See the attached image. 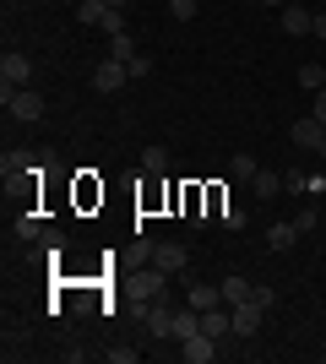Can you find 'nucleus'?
Here are the masks:
<instances>
[{
    "label": "nucleus",
    "mask_w": 326,
    "mask_h": 364,
    "mask_svg": "<svg viewBox=\"0 0 326 364\" xmlns=\"http://www.w3.org/2000/svg\"><path fill=\"white\" fill-rule=\"evenodd\" d=\"M261 316H266V310L256 299L234 304V337H256V332H261Z\"/></svg>",
    "instance_id": "obj_8"
},
{
    "label": "nucleus",
    "mask_w": 326,
    "mask_h": 364,
    "mask_svg": "<svg viewBox=\"0 0 326 364\" xmlns=\"http://www.w3.org/2000/svg\"><path fill=\"white\" fill-rule=\"evenodd\" d=\"M125 71H131V82H141V76L153 71V60H147V55H131V60H125Z\"/></svg>",
    "instance_id": "obj_25"
},
{
    "label": "nucleus",
    "mask_w": 326,
    "mask_h": 364,
    "mask_svg": "<svg viewBox=\"0 0 326 364\" xmlns=\"http://www.w3.org/2000/svg\"><path fill=\"white\" fill-rule=\"evenodd\" d=\"M16 234H22V240H38V234H44V218H38V213H22V218H16Z\"/></svg>",
    "instance_id": "obj_22"
},
{
    "label": "nucleus",
    "mask_w": 326,
    "mask_h": 364,
    "mask_svg": "<svg viewBox=\"0 0 326 364\" xmlns=\"http://www.w3.org/2000/svg\"><path fill=\"white\" fill-rule=\"evenodd\" d=\"M77 16L87 22V28H98V22L109 16V6H104V0H82V6H77Z\"/></svg>",
    "instance_id": "obj_20"
},
{
    "label": "nucleus",
    "mask_w": 326,
    "mask_h": 364,
    "mask_svg": "<svg viewBox=\"0 0 326 364\" xmlns=\"http://www.w3.org/2000/svg\"><path fill=\"white\" fill-rule=\"evenodd\" d=\"M141 321H147V332H153V337H174V310H169V299H147V304H141Z\"/></svg>",
    "instance_id": "obj_3"
},
{
    "label": "nucleus",
    "mask_w": 326,
    "mask_h": 364,
    "mask_svg": "<svg viewBox=\"0 0 326 364\" xmlns=\"http://www.w3.org/2000/svg\"><path fill=\"white\" fill-rule=\"evenodd\" d=\"M261 168H256V158L250 152H234V164H229V180H256Z\"/></svg>",
    "instance_id": "obj_19"
},
{
    "label": "nucleus",
    "mask_w": 326,
    "mask_h": 364,
    "mask_svg": "<svg viewBox=\"0 0 326 364\" xmlns=\"http://www.w3.org/2000/svg\"><path fill=\"white\" fill-rule=\"evenodd\" d=\"M283 185H288V180H283V174H272V168H261V174L250 180V191H256V196H261V201H272V196H278V191H283Z\"/></svg>",
    "instance_id": "obj_16"
},
{
    "label": "nucleus",
    "mask_w": 326,
    "mask_h": 364,
    "mask_svg": "<svg viewBox=\"0 0 326 364\" xmlns=\"http://www.w3.org/2000/svg\"><path fill=\"white\" fill-rule=\"evenodd\" d=\"M250 299L261 304V310H272V304H278V294H272V289H266V283H261V289H250Z\"/></svg>",
    "instance_id": "obj_28"
},
{
    "label": "nucleus",
    "mask_w": 326,
    "mask_h": 364,
    "mask_svg": "<svg viewBox=\"0 0 326 364\" xmlns=\"http://www.w3.org/2000/svg\"><path fill=\"white\" fill-rule=\"evenodd\" d=\"M217 218H223V228H229V234H239V228H245V213H239V207H223Z\"/></svg>",
    "instance_id": "obj_26"
},
{
    "label": "nucleus",
    "mask_w": 326,
    "mask_h": 364,
    "mask_svg": "<svg viewBox=\"0 0 326 364\" xmlns=\"http://www.w3.org/2000/svg\"><path fill=\"white\" fill-rule=\"evenodd\" d=\"M310 22H315L310 6H294V0L283 6V33H288V38H305V33H310Z\"/></svg>",
    "instance_id": "obj_10"
},
{
    "label": "nucleus",
    "mask_w": 326,
    "mask_h": 364,
    "mask_svg": "<svg viewBox=\"0 0 326 364\" xmlns=\"http://www.w3.org/2000/svg\"><path fill=\"white\" fill-rule=\"evenodd\" d=\"M315 120H321V125H326V87H321V92H315Z\"/></svg>",
    "instance_id": "obj_30"
},
{
    "label": "nucleus",
    "mask_w": 326,
    "mask_h": 364,
    "mask_svg": "<svg viewBox=\"0 0 326 364\" xmlns=\"http://www.w3.org/2000/svg\"><path fill=\"white\" fill-rule=\"evenodd\" d=\"M141 168H147V174H163V168H169V152H163V147H147V152H141Z\"/></svg>",
    "instance_id": "obj_21"
},
{
    "label": "nucleus",
    "mask_w": 326,
    "mask_h": 364,
    "mask_svg": "<svg viewBox=\"0 0 326 364\" xmlns=\"http://www.w3.org/2000/svg\"><path fill=\"white\" fill-rule=\"evenodd\" d=\"M104 6H109V11H125V6H131V0H104Z\"/></svg>",
    "instance_id": "obj_31"
},
{
    "label": "nucleus",
    "mask_w": 326,
    "mask_h": 364,
    "mask_svg": "<svg viewBox=\"0 0 326 364\" xmlns=\"http://www.w3.org/2000/svg\"><path fill=\"white\" fill-rule=\"evenodd\" d=\"M217 289H223V304H245L256 283H250V277H239V272H229V277H223V283H217Z\"/></svg>",
    "instance_id": "obj_12"
},
{
    "label": "nucleus",
    "mask_w": 326,
    "mask_h": 364,
    "mask_svg": "<svg viewBox=\"0 0 326 364\" xmlns=\"http://www.w3.org/2000/svg\"><path fill=\"white\" fill-rule=\"evenodd\" d=\"M294 147H305V152H321V141H326V125L315 120V114H305V120H294Z\"/></svg>",
    "instance_id": "obj_4"
},
{
    "label": "nucleus",
    "mask_w": 326,
    "mask_h": 364,
    "mask_svg": "<svg viewBox=\"0 0 326 364\" xmlns=\"http://www.w3.org/2000/svg\"><path fill=\"white\" fill-rule=\"evenodd\" d=\"M202 332L223 343V337L234 332V304H229V310H223V304H212V310H202Z\"/></svg>",
    "instance_id": "obj_9"
},
{
    "label": "nucleus",
    "mask_w": 326,
    "mask_h": 364,
    "mask_svg": "<svg viewBox=\"0 0 326 364\" xmlns=\"http://www.w3.org/2000/svg\"><path fill=\"white\" fill-rule=\"evenodd\" d=\"M310 38H321V44H326V11H315V22H310Z\"/></svg>",
    "instance_id": "obj_29"
},
{
    "label": "nucleus",
    "mask_w": 326,
    "mask_h": 364,
    "mask_svg": "<svg viewBox=\"0 0 326 364\" xmlns=\"http://www.w3.org/2000/svg\"><path fill=\"white\" fill-rule=\"evenodd\" d=\"M294 240H299L294 218H288V223H272V228H266V250H294Z\"/></svg>",
    "instance_id": "obj_14"
},
{
    "label": "nucleus",
    "mask_w": 326,
    "mask_h": 364,
    "mask_svg": "<svg viewBox=\"0 0 326 364\" xmlns=\"http://www.w3.org/2000/svg\"><path fill=\"white\" fill-rule=\"evenodd\" d=\"M299 87H305V92H310V98H315V92H321L326 87V71H321V65H299Z\"/></svg>",
    "instance_id": "obj_17"
},
{
    "label": "nucleus",
    "mask_w": 326,
    "mask_h": 364,
    "mask_svg": "<svg viewBox=\"0 0 326 364\" xmlns=\"http://www.w3.org/2000/svg\"><path fill=\"white\" fill-rule=\"evenodd\" d=\"M321 152H326V141H321Z\"/></svg>",
    "instance_id": "obj_35"
},
{
    "label": "nucleus",
    "mask_w": 326,
    "mask_h": 364,
    "mask_svg": "<svg viewBox=\"0 0 326 364\" xmlns=\"http://www.w3.org/2000/svg\"><path fill=\"white\" fill-rule=\"evenodd\" d=\"M180 353H185L190 364H207V359H217V337L196 332V337H185V343H180Z\"/></svg>",
    "instance_id": "obj_11"
},
{
    "label": "nucleus",
    "mask_w": 326,
    "mask_h": 364,
    "mask_svg": "<svg viewBox=\"0 0 326 364\" xmlns=\"http://www.w3.org/2000/svg\"><path fill=\"white\" fill-rule=\"evenodd\" d=\"M196 332H202V310H196V304H185V310H174V337L185 343V337H196Z\"/></svg>",
    "instance_id": "obj_13"
},
{
    "label": "nucleus",
    "mask_w": 326,
    "mask_h": 364,
    "mask_svg": "<svg viewBox=\"0 0 326 364\" xmlns=\"http://www.w3.org/2000/svg\"><path fill=\"white\" fill-rule=\"evenodd\" d=\"M321 359H326V348H321Z\"/></svg>",
    "instance_id": "obj_34"
},
{
    "label": "nucleus",
    "mask_w": 326,
    "mask_h": 364,
    "mask_svg": "<svg viewBox=\"0 0 326 364\" xmlns=\"http://www.w3.org/2000/svg\"><path fill=\"white\" fill-rule=\"evenodd\" d=\"M169 16L174 22H190V16H196V0H169Z\"/></svg>",
    "instance_id": "obj_24"
},
{
    "label": "nucleus",
    "mask_w": 326,
    "mask_h": 364,
    "mask_svg": "<svg viewBox=\"0 0 326 364\" xmlns=\"http://www.w3.org/2000/svg\"><path fill=\"white\" fill-rule=\"evenodd\" d=\"M125 82H131L125 60H98V71H93V87H98V92H120Z\"/></svg>",
    "instance_id": "obj_5"
},
{
    "label": "nucleus",
    "mask_w": 326,
    "mask_h": 364,
    "mask_svg": "<svg viewBox=\"0 0 326 364\" xmlns=\"http://www.w3.org/2000/svg\"><path fill=\"white\" fill-rule=\"evenodd\" d=\"M0 104H6V114L11 120H44V92H33V87H16V92H0Z\"/></svg>",
    "instance_id": "obj_1"
},
{
    "label": "nucleus",
    "mask_w": 326,
    "mask_h": 364,
    "mask_svg": "<svg viewBox=\"0 0 326 364\" xmlns=\"http://www.w3.org/2000/svg\"><path fill=\"white\" fill-rule=\"evenodd\" d=\"M33 82V60L22 49H6V60H0V92H16Z\"/></svg>",
    "instance_id": "obj_2"
},
{
    "label": "nucleus",
    "mask_w": 326,
    "mask_h": 364,
    "mask_svg": "<svg viewBox=\"0 0 326 364\" xmlns=\"http://www.w3.org/2000/svg\"><path fill=\"white\" fill-rule=\"evenodd\" d=\"M131 55H141L136 38H131V33H114V38H109V60H131Z\"/></svg>",
    "instance_id": "obj_18"
},
{
    "label": "nucleus",
    "mask_w": 326,
    "mask_h": 364,
    "mask_svg": "<svg viewBox=\"0 0 326 364\" xmlns=\"http://www.w3.org/2000/svg\"><path fill=\"white\" fill-rule=\"evenodd\" d=\"M321 11H326V0H321Z\"/></svg>",
    "instance_id": "obj_33"
},
{
    "label": "nucleus",
    "mask_w": 326,
    "mask_h": 364,
    "mask_svg": "<svg viewBox=\"0 0 326 364\" xmlns=\"http://www.w3.org/2000/svg\"><path fill=\"white\" fill-rule=\"evenodd\" d=\"M261 6H288V0H261Z\"/></svg>",
    "instance_id": "obj_32"
},
{
    "label": "nucleus",
    "mask_w": 326,
    "mask_h": 364,
    "mask_svg": "<svg viewBox=\"0 0 326 364\" xmlns=\"http://www.w3.org/2000/svg\"><path fill=\"white\" fill-rule=\"evenodd\" d=\"M22 168H28V158H22V152H6V158H0V174H6V185H11Z\"/></svg>",
    "instance_id": "obj_23"
},
{
    "label": "nucleus",
    "mask_w": 326,
    "mask_h": 364,
    "mask_svg": "<svg viewBox=\"0 0 326 364\" xmlns=\"http://www.w3.org/2000/svg\"><path fill=\"white\" fill-rule=\"evenodd\" d=\"M153 267H163V272H185L190 267V256H185V245H174V240H163V245H153Z\"/></svg>",
    "instance_id": "obj_7"
},
{
    "label": "nucleus",
    "mask_w": 326,
    "mask_h": 364,
    "mask_svg": "<svg viewBox=\"0 0 326 364\" xmlns=\"http://www.w3.org/2000/svg\"><path fill=\"white\" fill-rule=\"evenodd\" d=\"M163 289H169V272L147 261V267L136 272V299H163Z\"/></svg>",
    "instance_id": "obj_6"
},
{
    "label": "nucleus",
    "mask_w": 326,
    "mask_h": 364,
    "mask_svg": "<svg viewBox=\"0 0 326 364\" xmlns=\"http://www.w3.org/2000/svg\"><path fill=\"white\" fill-rule=\"evenodd\" d=\"M98 28H104V33H109V38H114V33H125V11H109V16H104V22H98Z\"/></svg>",
    "instance_id": "obj_27"
},
{
    "label": "nucleus",
    "mask_w": 326,
    "mask_h": 364,
    "mask_svg": "<svg viewBox=\"0 0 326 364\" xmlns=\"http://www.w3.org/2000/svg\"><path fill=\"white\" fill-rule=\"evenodd\" d=\"M185 304L212 310V304H223V289H212V283H190V289H185Z\"/></svg>",
    "instance_id": "obj_15"
}]
</instances>
